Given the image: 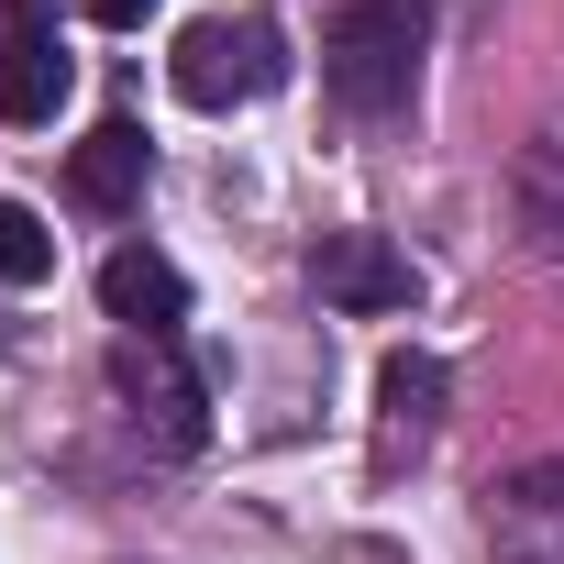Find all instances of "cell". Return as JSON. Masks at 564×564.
I'll use <instances>...</instances> for the list:
<instances>
[{
    "instance_id": "cell-1",
    "label": "cell",
    "mask_w": 564,
    "mask_h": 564,
    "mask_svg": "<svg viewBox=\"0 0 564 564\" xmlns=\"http://www.w3.org/2000/svg\"><path fill=\"white\" fill-rule=\"evenodd\" d=\"M421 45H432V12H421V0H344L333 34H322V78H333L344 111L377 122V111H410Z\"/></svg>"
},
{
    "instance_id": "cell-2",
    "label": "cell",
    "mask_w": 564,
    "mask_h": 564,
    "mask_svg": "<svg viewBox=\"0 0 564 564\" xmlns=\"http://www.w3.org/2000/svg\"><path fill=\"white\" fill-rule=\"evenodd\" d=\"M166 78H177L188 111H232V100H265L276 78H289V56H276L265 23H188L177 56H166Z\"/></svg>"
},
{
    "instance_id": "cell-3",
    "label": "cell",
    "mask_w": 564,
    "mask_h": 564,
    "mask_svg": "<svg viewBox=\"0 0 564 564\" xmlns=\"http://www.w3.org/2000/svg\"><path fill=\"white\" fill-rule=\"evenodd\" d=\"M111 388L133 399V421H144L166 454H199L210 410H199V377L177 366V333H122V355H111Z\"/></svg>"
},
{
    "instance_id": "cell-4",
    "label": "cell",
    "mask_w": 564,
    "mask_h": 564,
    "mask_svg": "<svg viewBox=\"0 0 564 564\" xmlns=\"http://www.w3.org/2000/svg\"><path fill=\"white\" fill-rule=\"evenodd\" d=\"M67 34H56V12L45 0H0V122H56V100H67Z\"/></svg>"
},
{
    "instance_id": "cell-5",
    "label": "cell",
    "mask_w": 564,
    "mask_h": 564,
    "mask_svg": "<svg viewBox=\"0 0 564 564\" xmlns=\"http://www.w3.org/2000/svg\"><path fill=\"white\" fill-rule=\"evenodd\" d=\"M311 289H322L333 311L377 322V311H410V300H421V265H410L388 232H322V243H311Z\"/></svg>"
},
{
    "instance_id": "cell-6",
    "label": "cell",
    "mask_w": 564,
    "mask_h": 564,
    "mask_svg": "<svg viewBox=\"0 0 564 564\" xmlns=\"http://www.w3.org/2000/svg\"><path fill=\"white\" fill-rule=\"evenodd\" d=\"M487 542L498 564H564V465H520L487 487Z\"/></svg>"
},
{
    "instance_id": "cell-7",
    "label": "cell",
    "mask_w": 564,
    "mask_h": 564,
    "mask_svg": "<svg viewBox=\"0 0 564 564\" xmlns=\"http://www.w3.org/2000/svg\"><path fill=\"white\" fill-rule=\"evenodd\" d=\"M100 311H111L122 333H177V322H188V276H177L166 254L122 243V254L100 265Z\"/></svg>"
},
{
    "instance_id": "cell-8",
    "label": "cell",
    "mask_w": 564,
    "mask_h": 564,
    "mask_svg": "<svg viewBox=\"0 0 564 564\" xmlns=\"http://www.w3.org/2000/svg\"><path fill=\"white\" fill-rule=\"evenodd\" d=\"M432 421H443V366L399 344V355L377 366V454H388V465H399V454H421V443H432Z\"/></svg>"
},
{
    "instance_id": "cell-9",
    "label": "cell",
    "mask_w": 564,
    "mask_h": 564,
    "mask_svg": "<svg viewBox=\"0 0 564 564\" xmlns=\"http://www.w3.org/2000/svg\"><path fill=\"white\" fill-rule=\"evenodd\" d=\"M67 188H78V210H133V199H144V133H133V122H100V133L67 155Z\"/></svg>"
},
{
    "instance_id": "cell-10",
    "label": "cell",
    "mask_w": 564,
    "mask_h": 564,
    "mask_svg": "<svg viewBox=\"0 0 564 564\" xmlns=\"http://www.w3.org/2000/svg\"><path fill=\"white\" fill-rule=\"evenodd\" d=\"M520 221H531L542 254H564V122H542L531 155H520Z\"/></svg>"
},
{
    "instance_id": "cell-11",
    "label": "cell",
    "mask_w": 564,
    "mask_h": 564,
    "mask_svg": "<svg viewBox=\"0 0 564 564\" xmlns=\"http://www.w3.org/2000/svg\"><path fill=\"white\" fill-rule=\"evenodd\" d=\"M45 276H56V232L23 199H0V289H45Z\"/></svg>"
},
{
    "instance_id": "cell-12",
    "label": "cell",
    "mask_w": 564,
    "mask_h": 564,
    "mask_svg": "<svg viewBox=\"0 0 564 564\" xmlns=\"http://www.w3.org/2000/svg\"><path fill=\"white\" fill-rule=\"evenodd\" d=\"M89 12H100V23H111V34H133V23H144V12H155V0H89Z\"/></svg>"
}]
</instances>
